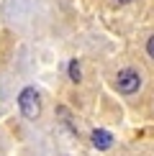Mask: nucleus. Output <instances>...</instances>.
I'll list each match as a JSON object with an SVG mask.
<instances>
[{
    "instance_id": "nucleus-1",
    "label": "nucleus",
    "mask_w": 154,
    "mask_h": 156,
    "mask_svg": "<svg viewBox=\"0 0 154 156\" xmlns=\"http://www.w3.org/2000/svg\"><path fill=\"white\" fill-rule=\"evenodd\" d=\"M18 108H21L23 118L28 120H36L38 115H41V97L34 87H26L21 90V95H18Z\"/></svg>"
},
{
    "instance_id": "nucleus-2",
    "label": "nucleus",
    "mask_w": 154,
    "mask_h": 156,
    "mask_svg": "<svg viewBox=\"0 0 154 156\" xmlns=\"http://www.w3.org/2000/svg\"><path fill=\"white\" fill-rule=\"evenodd\" d=\"M116 87H118V92H123V95H134L141 87L139 72L136 69H123V72H118V77H116Z\"/></svg>"
},
{
    "instance_id": "nucleus-3",
    "label": "nucleus",
    "mask_w": 154,
    "mask_h": 156,
    "mask_svg": "<svg viewBox=\"0 0 154 156\" xmlns=\"http://www.w3.org/2000/svg\"><path fill=\"white\" fill-rule=\"evenodd\" d=\"M93 146L100 148V151H108V148L113 146V136L108 131H103V128H95L93 131Z\"/></svg>"
},
{
    "instance_id": "nucleus-4",
    "label": "nucleus",
    "mask_w": 154,
    "mask_h": 156,
    "mask_svg": "<svg viewBox=\"0 0 154 156\" xmlns=\"http://www.w3.org/2000/svg\"><path fill=\"white\" fill-rule=\"evenodd\" d=\"M69 80H72L75 84L82 80V72H80V64H77V62H69Z\"/></svg>"
},
{
    "instance_id": "nucleus-5",
    "label": "nucleus",
    "mask_w": 154,
    "mask_h": 156,
    "mask_svg": "<svg viewBox=\"0 0 154 156\" xmlns=\"http://www.w3.org/2000/svg\"><path fill=\"white\" fill-rule=\"evenodd\" d=\"M146 51H149V56H152V59H154V36L149 38V44H146Z\"/></svg>"
},
{
    "instance_id": "nucleus-6",
    "label": "nucleus",
    "mask_w": 154,
    "mask_h": 156,
    "mask_svg": "<svg viewBox=\"0 0 154 156\" xmlns=\"http://www.w3.org/2000/svg\"><path fill=\"white\" fill-rule=\"evenodd\" d=\"M116 3H131V0H116Z\"/></svg>"
}]
</instances>
